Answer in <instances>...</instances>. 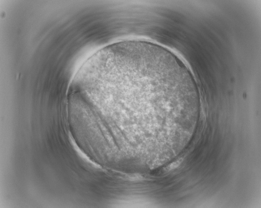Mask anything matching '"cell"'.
<instances>
[{
	"label": "cell",
	"mask_w": 261,
	"mask_h": 208,
	"mask_svg": "<svg viewBox=\"0 0 261 208\" xmlns=\"http://www.w3.org/2000/svg\"><path fill=\"white\" fill-rule=\"evenodd\" d=\"M183 160H184V159L182 158H181L179 159V160H177L176 161L172 163L171 164L168 165L165 168L164 171L168 172V171H172V170L177 168L179 167L181 165V164L183 162Z\"/></svg>",
	"instance_id": "obj_1"
}]
</instances>
